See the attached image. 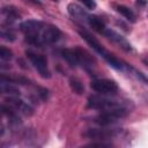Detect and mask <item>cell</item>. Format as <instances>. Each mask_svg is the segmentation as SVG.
Wrapping results in <instances>:
<instances>
[{"instance_id": "19", "label": "cell", "mask_w": 148, "mask_h": 148, "mask_svg": "<svg viewBox=\"0 0 148 148\" xmlns=\"http://www.w3.org/2000/svg\"><path fill=\"white\" fill-rule=\"evenodd\" d=\"M116 10L120 15H123L126 20H128L131 22H134L135 21V14L133 13V10L131 8H128V7L124 6V5H118V6H116Z\"/></svg>"}, {"instance_id": "24", "label": "cell", "mask_w": 148, "mask_h": 148, "mask_svg": "<svg viewBox=\"0 0 148 148\" xmlns=\"http://www.w3.org/2000/svg\"><path fill=\"white\" fill-rule=\"evenodd\" d=\"M136 3L138 5H141V6H146V0H138Z\"/></svg>"}, {"instance_id": "1", "label": "cell", "mask_w": 148, "mask_h": 148, "mask_svg": "<svg viewBox=\"0 0 148 148\" xmlns=\"http://www.w3.org/2000/svg\"><path fill=\"white\" fill-rule=\"evenodd\" d=\"M44 27H45V23H43L40 21H36V20H28L20 24V29L24 34L25 40L29 44H32L36 46L43 45L40 35H42Z\"/></svg>"}, {"instance_id": "21", "label": "cell", "mask_w": 148, "mask_h": 148, "mask_svg": "<svg viewBox=\"0 0 148 148\" xmlns=\"http://www.w3.org/2000/svg\"><path fill=\"white\" fill-rule=\"evenodd\" d=\"M13 58V52L12 50H9L8 47H5V46H0V59L1 60H10Z\"/></svg>"}, {"instance_id": "22", "label": "cell", "mask_w": 148, "mask_h": 148, "mask_svg": "<svg viewBox=\"0 0 148 148\" xmlns=\"http://www.w3.org/2000/svg\"><path fill=\"white\" fill-rule=\"evenodd\" d=\"M88 9H95L96 8V1L95 0H80Z\"/></svg>"}, {"instance_id": "11", "label": "cell", "mask_w": 148, "mask_h": 148, "mask_svg": "<svg viewBox=\"0 0 148 148\" xmlns=\"http://www.w3.org/2000/svg\"><path fill=\"white\" fill-rule=\"evenodd\" d=\"M0 16L2 17V21L6 24H12L17 18H20V14L13 6H6L0 8Z\"/></svg>"}, {"instance_id": "20", "label": "cell", "mask_w": 148, "mask_h": 148, "mask_svg": "<svg viewBox=\"0 0 148 148\" xmlns=\"http://www.w3.org/2000/svg\"><path fill=\"white\" fill-rule=\"evenodd\" d=\"M69 87L77 95H81V94L84 92V86H83V83L79 79H76V77H71L69 79Z\"/></svg>"}, {"instance_id": "14", "label": "cell", "mask_w": 148, "mask_h": 148, "mask_svg": "<svg viewBox=\"0 0 148 148\" xmlns=\"http://www.w3.org/2000/svg\"><path fill=\"white\" fill-rule=\"evenodd\" d=\"M87 21H88L89 25H90L95 31H97V32H99V34H103L104 30L106 29L104 21H103L101 17L96 16V15H88Z\"/></svg>"}, {"instance_id": "5", "label": "cell", "mask_w": 148, "mask_h": 148, "mask_svg": "<svg viewBox=\"0 0 148 148\" xmlns=\"http://www.w3.org/2000/svg\"><path fill=\"white\" fill-rule=\"evenodd\" d=\"M25 54H27L28 59L30 60V62L34 65V67L38 71V73L40 74L42 77H44V79L51 77V73L47 68V60L44 56L35 53L32 51H27Z\"/></svg>"}, {"instance_id": "17", "label": "cell", "mask_w": 148, "mask_h": 148, "mask_svg": "<svg viewBox=\"0 0 148 148\" xmlns=\"http://www.w3.org/2000/svg\"><path fill=\"white\" fill-rule=\"evenodd\" d=\"M0 82H8V83H18V84H27L29 83V80L23 76L17 75H9V74H2L0 73Z\"/></svg>"}, {"instance_id": "15", "label": "cell", "mask_w": 148, "mask_h": 148, "mask_svg": "<svg viewBox=\"0 0 148 148\" xmlns=\"http://www.w3.org/2000/svg\"><path fill=\"white\" fill-rule=\"evenodd\" d=\"M67 9H68V13L71 14V16H73L74 18H77V20H87V17H88V14L83 10V8L80 7L76 3H69L67 6Z\"/></svg>"}, {"instance_id": "7", "label": "cell", "mask_w": 148, "mask_h": 148, "mask_svg": "<svg viewBox=\"0 0 148 148\" xmlns=\"http://www.w3.org/2000/svg\"><path fill=\"white\" fill-rule=\"evenodd\" d=\"M6 102H7V104H9L12 108H14L17 112L20 111L21 113H23V114H25V116H31V114H32V111H34L32 108H31L28 103L23 102L22 99L16 98L15 96H10V97L6 98Z\"/></svg>"}, {"instance_id": "23", "label": "cell", "mask_w": 148, "mask_h": 148, "mask_svg": "<svg viewBox=\"0 0 148 148\" xmlns=\"http://www.w3.org/2000/svg\"><path fill=\"white\" fill-rule=\"evenodd\" d=\"M3 132H5V127H3V125H2V123L0 121V136L3 134Z\"/></svg>"}, {"instance_id": "9", "label": "cell", "mask_w": 148, "mask_h": 148, "mask_svg": "<svg viewBox=\"0 0 148 148\" xmlns=\"http://www.w3.org/2000/svg\"><path fill=\"white\" fill-rule=\"evenodd\" d=\"M75 53H76V58H77V64L82 65L86 69H89L90 67H92L95 65V59L86 50L75 47Z\"/></svg>"}, {"instance_id": "12", "label": "cell", "mask_w": 148, "mask_h": 148, "mask_svg": "<svg viewBox=\"0 0 148 148\" xmlns=\"http://www.w3.org/2000/svg\"><path fill=\"white\" fill-rule=\"evenodd\" d=\"M84 136L89 139H97V140H106L113 136V131L111 130H101V128H89Z\"/></svg>"}, {"instance_id": "8", "label": "cell", "mask_w": 148, "mask_h": 148, "mask_svg": "<svg viewBox=\"0 0 148 148\" xmlns=\"http://www.w3.org/2000/svg\"><path fill=\"white\" fill-rule=\"evenodd\" d=\"M110 40H112L113 43H116L119 47H121L123 50H125V51H131L132 50V46H131V44L121 36V35H119L118 32H116L114 30H110V29H105L104 30V32H103Z\"/></svg>"}, {"instance_id": "10", "label": "cell", "mask_w": 148, "mask_h": 148, "mask_svg": "<svg viewBox=\"0 0 148 148\" xmlns=\"http://www.w3.org/2000/svg\"><path fill=\"white\" fill-rule=\"evenodd\" d=\"M79 34L81 35V37L98 53V54H101L102 57L108 52V50H105L101 44H99V42L94 37V36H91L88 31H86V30H79Z\"/></svg>"}, {"instance_id": "4", "label": "cell", "mask_w": 148, "mask_h": 148, "mask_svg": "<svg viewBox=\"0 0 148 148\" xmlns=\"http://www.w3.org/2000/svg\"><path fill=\"white\" fill-rule=\"evenodd\" d=\"M90 87L102 95H114L118 91V84L110 79H96L90 82Z\"/></svg>"}, {"instance_id": "6", "label": "cell", "mask_w": 148, "mask_h": 148, "mask_svg": "<svg viewBox=\"0 0 148 148\" xmlns=\"http://www.w3.org/2000/svg\"><path fill=\"white\" fill-rule=\"evenodd\" d=\"M61 36V31L52 24H45L42 35H40V39L43 44H52L56 43Z\"/></svg>"}, {"instance_id": "16", "label": "cell", "mask_w": 148, "mask_h": 148, "mask_svg": "<svg viewBox=\"0 0 148 148\" xmlns=\"http://www.w3.org/2000/svg\"><path fill=\"white\" fill-rule=\"evenodd\" d=\"M60 56L68 62L69 66L75 67L77 66V58H76V53H75V49H62L60 51Z\"/></svg>"}, {"instance_id": "3", "label": "cell", "mask_w": 148, "mask_h": 148, "mask_svg": "<svg viewBox=\"0 0 148 148\" xmlns=\"http://www.w3.org/2000/svg\"><path fill=\"white\" fill-rule=\"evenodd\" d=\"M125 105H123L121 102L116 101V99H110L106 97H102V96H90L88 98V108L89 109H94V110H99V111H104V110H111V109H117V108H124Z\"/></svg>"}, {"instance_id": "2", "label": "cell", "mask_w": 148, "mask_h": 148, "mask_svg": "<svg viewBox=\"0 0 148 148\" xmlns=\"http://www.w3.org/2000/svg\"><path fill=\"white\" fill-rule=\"evenodd\" d=\"M128 113L127 108H117V109H111V110H104L101 112L98 116L95 117V123L101 125V126H108L114 121H117L120 118H124Z\"/></svg>"}, {"instance_id": "25", "label": "cell", "mask_w": 148, "mask_h": 148, "mask_svg": "<svg viewBox=\"0 0 148 148\" xmlns=\"http://www.w3.org/2000/svg\"><path fill=\"white\" fill-rule=\"evenodd\" d=\"M53 1H58V0H53Z\"/></svg>"}, {"instance_id": "13", "label": "cell", "mask_w": 148, "mask_h": 148, "mask_svg": "<svg viewBox=\"0 0 148 148\" xmlns=\"http://www.w3.org/2000/svg\"><path fill=\"white\" fill-rule=\"evenodd\" d=\"M0 116L8 118L12 123H15V124H17L20 120L17 111L14 108H12L9 104H0Z\"/></svg>"}, {"instance_id": "18", "label": "cell", "mask_w": 148, "mask_h": 148, "mask_svg": "<svg viewBox=\"0 0 148 148\" xmlns=\"http://www.w3.org/2000/svg\"><path fill=\"white\" fill-rule=\"evenodd\" d=\"M0 94H7V95H10V96H18L20 90L13 83L0 82Z\"/></svg>"}]
</instances>
